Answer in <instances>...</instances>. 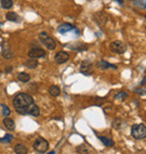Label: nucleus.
Segmentation results:
<instances>
[{"instance_id": "obj_13", "label": "nucleus", "mask_w": 146, "mask_h": 154, "mask_svg": "<svg viewBox=\"0 0 146 154\" xmlns=\"http://www.w3.org/2000/svg\"><path fill=\"white\" fill-rule=\"evenodd\" d=\"M97 68L101 69V70H106V69H115V70H117V65L111 64V63H109V62L105 60H100L97 63Z\"/></svg>"}, {"instance_id": "obj_10", "label": "nucleus", "mask_w": 146, "mask_h": 154, "mask_svg": "<svg viewBox=\"0 0 146 154\" xmlns=\"http://www.w3.org/2000/svg\"><path fill=\"white\" fill-rule=\"evenodd\" d=\"M93 18H95V22L97 23L99 26H105L106 23H107L108 16L106 13L99 11V13H96L95 15H93Z\"/></svg>"}, {"instance_id": "obj_23", "label": "nucleus", "mask_w": 146, "mask_h": 154, "mask_svg": "<svg viewBox=\"0 0 146 154\" xmlns=\"http://www.w3.org/2000/svg\"><path fill=\"white\" fill-rule=\"evenodd\" d=\"M13 0H1V7L5 9H10L13 7Z\"/></svg>"}, {"instance_id": "obj_34", "label": "nucleus", "mask_w": 146, "mask_h": 154, "mask_svg": "<svg viewBox=\"0 0 146 154\" xmlns=\"http://www.w3.org/2000/svg\"><path fill=\"white\" fill-rule=\"evenodd\" d=\"M130 1H135V0H130Z\"/></svg>"}, {"instance_id": "obj_17", "label": "nucleus", "mask_w": 146, "mask_h": 154, "mask_svg": "<svg viewBox=\"0 0 146 154\" xmlns=\"http://www.w3.org/2000/svg\"><path fill=\"white\" fill-rule=\"evenodd\" d=\"M77 152L79 154H90L91 149L88 145H86V144H82V145L77 147Z\"/></svg>"}, {"instance_id": "obj_5", "label": "nucleus", "mask_w": 146, "mask_h": 154, "mask_svg": "<svg viewBox=\"0 0 146 154\" xmlns=\"http://www.w3.org/2000/svg\"><path fill=\"white\" fill-rule=\"evenodd\" d=\"M109 48H110V51H111L112 53H116V54H123V53L126 52L127 46H126V44L123 43L121 41H114V42L110 43Z\"/></svg>"}, {"instance_id": "obj_11", "label": "nucleus", "mask_w": 146, "mask_h": 154, "mask_svg": "<svg viewBox=\"0 0 146 154\" xmlns=\"http://www.w3.org/2000/svg\"><path fill=\"white\" fill-rule=\"evenodd\" d=\"M66 47L72 50V51H77V52H83L88 50V45L83 43H70L66 44Z\"/></svg>"}, {"instance_id": "obj_27", "label": "nucleus", "mask_w": 146, "mask_h": 154, "mask_svg": "<svg viewBox=\"0 0 146 154\" xmlns=\"http://www.w3.org/2000/svg\"><path fill=\"white\" fill-rule=\"evenodd\" d=\"M146 0H135L133 1L135 6H139L141 8H146Z\"/></svg>"}, {"instance_id": "obj_32", "label": "nucleus", "mask_w": 146, "mask_h": 154, "mask_svg": "<svg viewBox=\"0 0 146 154\" xmlns=\"http://www.w3.org/2000/svg\"><path fill=\"white\" fill-rule=\"evenodd\" d=\"M116 1H117V2H118L119 5H123V4H124V1H123V0H116Z\"/></svg>"}, {"instance_id": "obj_12", "label": "nucleus", "mask_w": 146, "mask_h": 154, "mask_svg": "<svg viewBox=\"0 0 146 154\" xmlns=\"http://www.w3.org/2000/svg\"><path fill=\"white\" fill-rule=\"evenodd\" d=\"M75 29V27L71 24H68V23H64V24H61L59 27H57V32L60 34H65L68 32H71V30Z\"/></svg>"}, {"instance_id": "obj_7", "label": "nucleus", "mask_w": 146, "mask_h": 154, "mask_svg": "<svg viewBox=\"0 0 146 154\" xmlns=\"http://www.w3.org/2000/svg\"><path fill=\"white\" fill-rule=\"evenodd\" d=\"M80 72L84 75H91L93 72V64L89 61H83L80 65Z\"/></svg>"}, {"instance_id": "obj_25", "label": "nucleus", "mask_w": 146, "mask_h": 154, "mask_svg": "<svg viewBox=\"0 0 146 154\" xmlns=\"http://www.w3.org/2000/svg\"><path fill=\"white\" fill-rule=\"evenodd\" d=\"M1 108H2V115L5 116V117H8L9 115H10V112H11V110L9 109V107L7 106V105H4V103H1Z\"/></svg>"}, {"instance_id": "obj_1", "label": "nucleus", "mask_w": 146, "mask_h": 154, "mask_svg": "<svg viewBox=\"0 0 146 154\" xmlns=\"http://www.w3.org/2000/svg\"><path fill=\"white\" fill-rule=\"evenodd\" d=\"M14 107L17 114L19 115H28L30 107L34 105V98L28 94L19 92L14 97Z\"/></svg>"}, {"instance_id": "obj_20", "label": "nucleus", "mask_w": 146, "mask_h": 154, "mask_svg": "<svg viewBox=\"0 0 146 154\" xmlns=\"http://www.w3.org/2000/svg\"><path fill=\"white\" fill-rule=\"evenodd\" d=\"M6 18L8 19L9 22H15V23L19 22V16H18L16 13H14V11H9V13H7Z\"/></svg>"}, {"instance_id": "obj_6", "label": "nucleus", "mask_w": 146, "mask_h": 154, "mask_svg": "<svg viewBox=\"0 0 146 154\" xmlns=\"http://www.w3.org/2000/svg\"><path fill=\"white\" fill-rule=\"evenodd\" d=\"M28 56L30 59H39V57H45L46 52L41 47H33L28 51Z\"/></svg>"}, {"instance_id": "obj_30", "label": "nucleus", "mask_w": 146, "mask_h": 154, "mask_svg": "<svg viewBox=\"0 0 146 154\" xmlns=\"http://www.w3.org/2000/svg\"><path fill=\"white\" fill-rule=\"evenodd\" d=\"M141 86L144 87V88H146V75H145L144 78H143L142 82H141Z\"/></svg>"}, {"instance_id": "obj_16", "label": "nucleus", "mask_w": 146, "mask_h": 154, "mask_svg": "<svg viewBox=\"0 0 146 154\" xmlns=\"http://www.w3.org/2000/svg\"><path fill=\"white\" fill-rule=\"evenodd\" d=\"M15 153L16 154H27L28 153V149L26 147L25 145H23V144H17V145L15 146Z\"/></svg>"}, {"instance_id": "obj_3", "label": "nucleus", "mask_w": 146, "mask_h": 154, "mask_svg": "<svg viewBox=\"0 0 146 154\" xmlns=\"http://www.w3.org/2000/svg\"><path fill=\"white\" fill-rule=\"evenodd\" d=\"M39 39H41V42H42V43L46 46V48H47V50H50V51L55 50L56 42L52 38L51 36H50L46 32H42V33L39 34Z\"/></svg>"}, {"instance_id": "obj_24", "label": "nucleus", "mask_w": 146, "mask_h": 154, "mask_svg": "<svg viewBox=\"0 0 146 154\" xmlns=\"http://www.w3.org/2000/svg\"><path fill=\"white\" fill-rule=\"evenodd\" d=\"M14 140V136L10 135V134H7L5 135V137L0 138V143H11V141Z\"/></svg>"}, {"instance_id": "obj_31", "label": "nucleus", "mask_w": 146, "mask_h": 154, "mask_svg": "<svg viewBox=\"0 0 146 154\" xmlns=\"http://www.w3.org/2000/svg\"><path fill=\"white\" fill-rule=\"evenodd\" d=\"M11 70H13V69H11V68H10V66H9V68H7V69H6V72H7V73L11 72Z\"/></svg>"}, {"instance_id": "obj_15", "label": "nucleus", "mask_w": 146, "mask_h": 154, "mask_svg": "<svg viewBox=\"0 0 146 154\" xmlns=\"http://www.w3.org/2000/svg\"><path fill=\"white\" fill-rule=\"evenodd\" d=\"M25 66L28 69H36L38 66V62L36 59H28L27 61H25Z\"/></svg>"}, {"instance_id": "obj_22", "label": "nucleus", "mask_w": 146, "mask_h": 154, "mask_svg": "<svg viewBox=\"0 0 146 154\" xmlns=\"http://www.w3.org/2000/svg\"><path fill=\"white\" fill-rule=\"evenodd\" d=\"M39 114H41V110H39V108H38V106L37 105H33L32 107H30V109H29V114L28 115H30V116H34V117H37V116H39Z\"/></svg>"}, {"instance_id": "obj_26", "label": "nucleus", "mask_w": 146, "mask_h": 154, "mask_svg": "<svg viewBox=\"0 0 146 154\" xmlns=\"http://www.w3.org/2000/svg\"><path fill=\"white\" fill-rule=\"evenodd\" d=\"M128 97V94H127V92H125V91H120V92H118V94L115 96V99H120V100H125V99Z\"/></svg>"}, {"instance_id": "obj_8", "label": "nucleus", "mask_w": 146, "mask_h": 154, "mask_svg": "<svg viewBox=\"0 0 146 154\" xmlns=\"http://www.w3.org/2000/svg\"><path fill=\"white\" fill-rule=\"evenodd\" d=\"M1 54L4 56L5 59H7V60H11L15 54H14L13 50H11V47L9 45L8 43H2V46H1Z\"/></svg>"}, {"instance_id": "obj_14", "label": "nucleus", "mask_w": 146, "mask_h": 154, "mask_svg": "<svg viewBox=\"0 0 146 154\" xmlns=\"http://www.w3.org/2000/svg\"><path fill=\"white\" fill-rule=\"evenodd\" d=\"M2 124H4L5 128H7L8 131H15V122H14V119H11V118H5L4 120H2Z\"/></svg>"}, {"instance_id": "obj_9", "label": "nucleus", "mask_w": 146, "mask_h": 154, "mask_svg": "<svg viewBox=\"0 0 146 154\" xmlns=\"http://www.w3.org/2000/svg\"><path fill=\"white\" fill-rule=\"evenodd\" d=\"M55 62L56 63H59V64H63L65 62H68L70 59V54L68 52L65 51H61V52H57L55 54Z\"/></svg>"}, {"instance_id": "obj_19", "label": "nucleus", "mask_w": 146, "mask_h": 154, "mask_svg": "<svg viewBox=\"0 0 146 154\" xmlns=\"http://www.w3.org/2000/svg\"><path fill=\"white\" fill-rule=\"evenodd\" d=\"M48 92L51 94L52 97H59L61 94V89L60 87L57 86H51L50 87V89H48Z\"/></svg>"}, {"instance_id": "obj_18", "label": "nucleus", "mask_w": 146, "mask_h": 154, "mask_svg": "<svg viewBox=\"0 0 146 154\" xmlns=\"http://www.w3.org/2000/svg\"><path fill=\"white\" fill-rule=\"evenodd\" d=\"M98 137H99V140L103 143V145H105V146L111 147V146L115 145V142L112 141L111 138H108V137H106V136H98Z\"/></svg>"}, {"instance_id": "obj_29", "label": "nucleus", "mask_w": 146, "mask_h": 154, "mask_svg": "<svg viewBox=\"0 0 146 154\" xmlns=\"http://www.w3.org/2000/svg\"><path fill=\"white\" fill-rule=\"evenodd\" d=\"M119 124H120V120H115V122H114V123H112V127H114V128H120V127H119Z\"/></svg>"}, {"instance_id": "obj_35", "label": "nucleus", "mask_w": 146, "mask_h": 154, "mask_svg": "<svg viewBox=\"0 0 146 154\" xmlns=\"http://www.w3.org/2000/svg\"><path fill=\"white\" fill-rule=\"evenodd\" d=\"M145 18H146V14H145Z\"/></svg>"}, {"instance_id": "obj_2", "label": "nucleus", "mask_w": 146, "mask_h": 154, "mask_svg": "<svg viewBox=\"0 0 146 154\" xmlns=\"http://www.w3.org/2000/svg\"><path fill=\"white\" fill-rule=\"evenodd\" d=\"M130 133L135 140H137V141L144 140V138H146V126L144 124L133 125Z\"/></svg>"}, {"instance_id": "obj_4", "label": "nucleus", "mask_w": 146, "mask_h": 154, "mask_svg": "<svg viewBox=\"0 0 146 154\" xmlns=\"http://www.w3.org/2000/svg\"><path fill=\"white\" fill-rule=\"evenodd\" d=\"M33 147L38 153H45L48 150V142L45 138H43V137H37L36 141L34 142Z\"/></svg>"}, {"instance_id": "obj_33", "label": "nucleus", "mask_w": 146, "mask_h": 154, "mask_svg": "<svg viewBox=\"0 0 146 154\" xmlns=\"http://www.w3.org/2000/svg\"><path fill=\"white\" fill-rule=\"evenodd\" d=\"M48 154H55V152H54V151H51V152H48Z\"/></svg>"}, {"instance_id": "obj_21", "label": "nucleus", "mask_w": 146, "mask_h": 154, "mask_svg": "<svg viewBox=\"0 0 146 154\" xmlns=\"http://www.w3.org/2000/svg\"><path fill=\"white\" fill-rule=\"evenodd\" d=\"M17 79L20 82H28L30 80V75L26 72H19L17 75Z\"/></svg>"}, {"instance_id": "obj_28", "label": "nucleus", "mask_w": 146, "mask_h": 154, "mask_svg": "<svg viewBox=\"0 0 146 154\" xmlns=\"http://www.w3.org/2000/svg\"><path fill=\"white\" fill-rule=\"evenodd\" d=\"M135 92L138 94H146V91L143 89V88H136V89H135Z\"/></svg>"}]
</instances>
